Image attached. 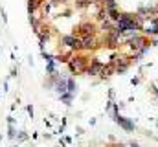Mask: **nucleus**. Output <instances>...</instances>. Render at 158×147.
Returning a JSON list of instances; mask_svg holds the SVG:
<instances>
[{"label":"nucleus","instance_id":"obj_1","mask_svg":"<svg viewBox=\"0 0 158 147\" xmlns=\"http://www.w3.org/2000/svg\"><path fill=\"white\" fill-rule=\"evenodd\" d=\"M66 65H68V70H70V74L77 75V74H85V72H86V68H88L90 61H88L85 55H74V57H72Z\"/></svg>","mask_w":158,"mask_h":147},{"label":"nucleus","instance_id":"obj_2","mask_svg":"<svg viewBox=\"0 0 158 147\" xmlns=\"http://www.w3.org/2000/svg\"><path fill=\"white\" fill-rule=\"evenodd\" d=\"M125 44L129 46V50H132V52L136 53V52H140L145 44H149V37H145L143 33H136V35L129 37Z\"/></svg>","mask_w":158,"mask_h":147},{"label":"nucleus","instance_id":"obj_3","mask_svg":"<svg viewBox=\"0 0 158 147\" xmlns=\"http://www.w3.org/2000/svg\"><path fill=\"white\" fill-rule=\"evenodd\" d=\"M61 44L63 46H66V48H70L72 52H81V39L77 35H63L61 37Z\"/></svg>","mask_w":158,"mask_h":147},{"label":"nucleus","instance_id":"obj_4","mask_svg":"<svg viewBox=\"0 0 158 147\" xmlns=\"http://www.w3.org/2000/svg\"><path fill=\"white\" fill-rule=\"evenodd\" d=\"M96 24L94 22H81L77 28H76V32H74V35L77 37H85V35H96Z\"/></svg>","mask_w":158,"mask_h":147},{"label":"nucleus","instance_id":"obj_5","mask_svg":"<svg viewBox=\"0 0 158 147\" xmlns=\"http://www.w3.org/2000/svg\"><path fill=\"white\" fill-rule=\"evenodd\" d=\"M81 39V52H88V50H96L99 40L96 35H85V37H79Z\"/></svg>","mask_w":158,"mask_h":147},{"label":"nucleus","instance_id":"obj_6","mask_svg":"<svg viewBox=\"0 0 158 147\" xmlns=\"http://www.w3.org/2000/svg\"><path fill=\"white\" fill-rule=\"evenodd\" d=\"M114 121L118 123L119 127L125 131V132H132L134 129H136V123L131 120V118H125V116H121V114H118L116 118H114Z\"/></svg>","mask_w":158,"mask_h":147},{"label":"nucleus","instance_id":"obj_7","mask_svg":"<svg viewBox=\"0 0 158 147\" xmlns=\"http://www.w3.org/2000/svg\"><path fill=\"white\" fill-rule=\"evenodd\" d=\"M103 66H105V63H101V61H98V59H90V65H88V68H86V75H99L101 70H103Z\"/></svg>","mask_w":158,"mask_h":147},{"label":"nucleus","instance_id":"obj_8","mask_svg":"<svg viewBox=\"0 0 158 147\" xmlns=\"http://www.w3.org/2000/svg\"><path fill=\"white\" fill-rule=\"evenodd\" d=\"M114 74H116V68L109 63V65H105V66H103V70H101V74H99V79H101V81H105V79H109V77H110V75H114Z\"/></svg>","mask_w":158,"mask_h":147},{"label":"nucleus","instance_id":"obj_9","mask_svg":"<svg viewBox=\"0 0 158 147\" xmlns=\"http://www.w3.org/2000/svg\"><path fill=\"white\" fill-rule=\"evenodd\" d=\"M44 2L42 0H28V13L30 15H35V11L39 9Z\"/></svg>","mask_w":158,"mask_h":147},{"label":"nucleus","instance_id":"obj_10","mask_svg":"<svg viewBox=\"0 0 158 147\" xmlns=\"http://www.w3.org/2000/svg\"><path fill=\"white\" fill-rule=\"evenodd\" d=\"M66 90L70 92V94H77V83H76V79L74 77H68V81H66Z\"/></svg>","mask_w":158,"mask_h":147},{"label":"nucleus","instance_id":"obj_11","mask_svg":"<svg viewBox=\"0 0 158 147\" xmlns=\"http://www.w3.org/2000/svg\"><path fill=\"white\" fill-rule=\"evenodd\" d=\"M107 17H109V20H112L114 24L119 20V17H121V13L118 11V7L116 9H107Z\"/></svg>","mask_w":158,"mask_h":147},{"label":"nucleus","instance_id":"obj_12","mask_svg":"<svg viewBox=\"0 0 158 147\" xmlns=\"http://www.w3.org/2000/svg\"><path fill=\"white\" fill-rule=\"evenodd\" d=\"M59 99H61V103H64L66 107H70V105H72V101H74V94L64 92V94H61V96H59Z\"/></svg>","mask_w":158,"mask_h":147},{"label":"nucleus","instance_id":"obj_13","mask_svg":"<svg viewBox=\"0 0 158 147\" xmlns=\"http://www.w3.org/2000/svg\"><path fill=\"white\" fill-rule=\"evenodd\" d=\"M46 74H48V75L57 74V70H55V57H53L52 61H48V63H46Z\"/></svg>","mask_w":158,"mask_h":147},{"label":"nucleus","instance_id":"obj_14","mask_svg":"<svg viewBox=\"0 0 158 147\" xmlns=\"http://www.w3.org/2000/svg\"><path fill=\"white\" fill-rule=\"evenodd\" d=\"M103 7L105 9H116L118 7V2L116 0H103Z\"/></svg>","mask_w":158,"mask_h":147},{"label":"nucleus","instance_id":"obj_15","mask_svg":"<svg viewBox=\"0 0 158 147\" xmlns=\"http://www.w3.org/2000/svg\"><path fill=\"white\" fill-rule=\"evenodd\" d=\"M7 136H9L11 140L17 138V129H15V125H7Z\"/></svg>","mask_w":158,"mask_h":147},{"label":"nucleus","instance_id":"obj_16","mask_svg":"<svg viewBox=\"0 0 158 147\" xmlns=\"http://www.w3.org/2000/svg\"><path fill=\"white\" fill-rule=\"evenodd\" d=\"M26 140H28V134H26L24 131L17 132V142H19V144H22V142H26Z\"/></svg>","mask_w":158,"mask_h":147},{"label":"nucleus","instance_id":"obj_17","mask_svg":"<svg viewBox=\"0 0 158 147\" xmlns=\"http://www.w3.org/2000/svg\"><path fill=\"white\" fill-rule=\"evenodd\" d=\"M149 90H151V94L158 99V86H156V85H151V86H149Z\"/></svg>","mask_w":158,"mask_h":147},{"label":"nucleus","instance_id":"obj_18","mask_svg":"<svg viewBox=\"0 0 158 147\" xmlns=\"http://www.w3.org/2000/svg\"><path fill=\"white\" fill-rule=\"evenodd\" d=\"M9 75H11V77H17V75H19V68H15V66H13V68H11V74H9Z\"/></svg>","mask_w":158,"mask_h":147},{"label":"nucleus","instance_id":"obj_19","mask_svg":"<svg viewBox=\"0 0 158 147\" xmlns=\"http://www.w3.org/2000/svg\"><path fill=\"white\" fill-rule=\"evenodd\" d=\"M0 13H2V20H4V22H7V15H6L4 7H0Z\"/></svg>","mask_w":158,"mask_h":147},{"label":"nucleus","instance_id":"obj_20","mask_svg":"<svg viewBox=\"0 0 158 147\" xmlns=\"http://www.w3.org/2000/svg\"><path fill=\"white\" fill-rule=\"evenodd\" d=\"M138 83H140V77H138V75L131 79V85H132V86H134V85H138Z\"/></svg>","mask_w":158,"mask_h":147},{"label":"nucleus","instance_id":"obj_21","mask_svg":"<svg viewBox=\"0 0 158 147\" xmlns=\"http://www.w3.org/2000/svg\"><path fill=\"white\" fill-rule=\"evenodd\" d=\"M7 125H15V118L13 116H7Z\"/></svg>","mask_w":158,"mask_h":147},{"label":"nucleus","instance_id":"obj_22","mask_svg":"<svg viewBox=\"0 0 158 147\" xmlns=\"http://www.w3.org/2000/svg\"><path fill=\"white\" fill-rule=\"evenodd\" d=\"M26 110H28V114L33 118V107H31V105H28V107H26Z\"/></svg>","mask_w":158,"mask_h":147},{"label":"nucleus","instance_id":"obj_23","mask_svg":"<svg viewBox=\"0 0 158 147\" xmlns=\"http://www.w3.org/2000/svg\"><path fill=\"white\" fill-rule=\"evenodd\" d=\"M109 99H110V101H114V90H112V88L109 90Z\"/></svg>","mask_w":158,"mask_h":147},{"label":"nucleus","instance_id":"obj_24","mask_svg":"<svg viewBox=\"0 0 158 147\" xmlns=\"http://www.w3.org/2000/svg\"><path fill=\"white\" fill-rule=\"evenodd\" d=\"M63 140H64V144H72V138H70V136H64Z\"/></svg>","mask_w":158,"mask_h":147},{"label":"nucleus","instance_id":"obj_25","mask_svg":"<svg viewBox=\"0 0 158 147\" xmlns=\"http://www.w3.org/2000/svg\"><path fill=\"white\" fill-rule=\"evenodd\" d=\"M127 147H140V144H138V142H131Z\"/></svg>","mask_w":158,"mask_h":147},{"label":"nucleus","instance_id":"obj_26","mask_svg":"<svg viewBox=\"0 0 158 147\" xmlns=\"http://www.w3.org/2000/svg\"><path fill=\"white\" fill-rule=\"evenodd\" d=\"M155 123H156V129H158V120H156V121H155Z\"/></svg>","mask_w":158,"mask_h":147},{"label":"nucleus","instance_id":"obj_27","mask_svg":"<svg viewBox=\"0 0 158 147\" xmlns=\"http://www.w3.org/2000/svg\"><path fill=\"white\" fill-rule=\"evenodd\" d=\"M0 142H2V134H0Z\"/></svg>","mask_w":158,"mask_h":147},{"label":"nucleus","instance_id":"obj_28","mask_svg":"<svg viewBox=\"0 0 158 147\" xmlns=\"http://www.w3.org/2000/svg\"><path fill=\"white\" fill-rule=\"evenodd\" d=\"M57 147H63V145H57Z\"/></svg>","mask_w":158,"mask_h":147},{"label":"nucleus","instance_id":"obj_29","mask_svg":"<svg viewBox=\"0 0 158 147\" xmlns=\"http://www.w3.org/2000/svg\"><path fill=\"white\" fill-rule=\"evenodd\" d=\"M86 147H90V145H86Z\"/></svg>","mask_w":158,"mask_h":147}]
</instances>
